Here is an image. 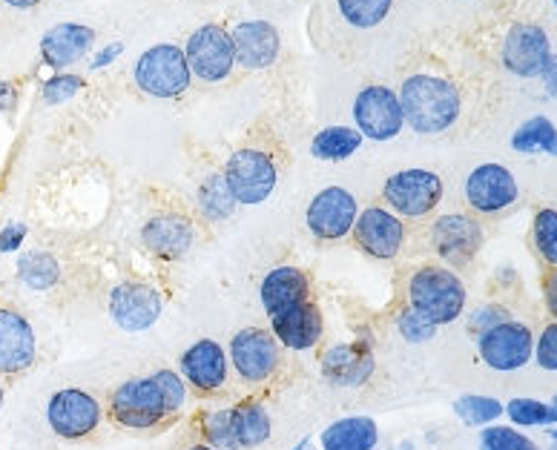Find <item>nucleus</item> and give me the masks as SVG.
Masks as SVG:
<instances>
[{"label":"nucleus","mask_w":557,"mask_h":450,"mask_svg":"<svg viewBox=\"0 0 557 450\" xmlns=\"http://www.w3.org/2000/svg\"><path fill=\"white\" fill-rule=\"evenodd\" d=\"M403 118L414 133L437 135L446 133L460 118L462 98L451 80L440 75H408L397 92Z\"/></svg>","instance_id":"nucleus-1"},{"label":"nucleus","mask_w":557,"mask_h":450,"mask_svg":"<svg viewBox=\"0 0 557 450\" xmlns=\"http://www.w3.org/2000/svg\"><path fill=\"white\" fill-rule=\"evenodd\" d=\"M408 308H414L431 324H451L466 308V285L457 273L425 264L408 278Z\"/></svg>","instance_id":"nucleus-2"},{"label":"nucleus","mask_w":557,"mask_h":450,"mask_svg":"<svg viewBox=\"0 0 557 450\" xmlns=\"http://www.w3.org/2000/svg\"><path fill=\"white\" fill-rule=\"evenodd\" d=\"M110 418L115 425L127 427V430H156L173 416H170L156 379L147 376V379L124 382V385L112 390Z\"/></svg>","instance_id":"nucleus-3"},{"label":"nucleus","mask_w":557,"mask_h":450,"mask_svg":"<svg viewBox=\"0 0 557 450\" xmlns=\"http://www.w3.org/2000/svg\"><path fill=\"white\" fill-rule=\"evenodd\" d=\"M136 84L141 92L152 98H178L190 87V66L184 58V49L173 47V43H159L150 47L136 61Z\"/></svg>","instance_id":"nucleus-4"},{"label":"nucleus","mask_w":557,"mask_h":450,"mask_svg":"<svg viewBox=\"0 0 557 450\" xmlns=\"http://www.w3.org/2000/svg\"><path fill=\"white\" fill-rule=\"evenodd\" d=\"M222 175L233 198H236V204H262L273 196L278 184L276 161L268 152L253 150V147L233 152Z\"/></svg>","instance_id":"nucleus-5"},{"label":"nucleus","mask_w":557,"mask_h":450,"mask_svg":"<svg viewBox=\"0 0 557 450\" xmlns=\"http://www.w3.org/2000/svg\"><path fill=\"white\" fill-rule=\"evenodd\" d=\"M383 198L394 215L425 218L443 201V182L431 170H403L385 182Z\"/></svg>","instance_id":"nucleus-6"},{"label":"nucleus","mask_w":557,"mask_h":450,"mask_svg":"<svg viewBox=\"0 0 557 450\" xmlns=\"http://www.w3.org/2000/svg\"><path fill=\"white\" fill-rule=\"evenodd\" d=\"M282 345L273 339V333L262 327H247L239 330L231 341V362L233 371L245 385L259 387L276 376L278 364H282Z\"/></svg>","instance_id":"nucleus-7"},{"label":"nucleus","mask_w":557,"mask_h":450,"mask_svg":"<svg viewBox=\"0 0 557 450\" xmlns=\"http://www.w3.org/2000/svg\"><path fill=\"white\" fill-rule=\"evenodd\" d=\"M184 58H187L190 75H196L205 84H219V80L231 78L233 66H236L231 33L219 24L201 26L187 40Z\"/></svg>","instance_id":"nucleus-8"},{"label":"nucleus","mask_w":557,"mask_h":450,"mask_svg":"<svg viewBox=\"0 0 557 450\" xmlns=\"http://www.w3.org/2000/svg\"><path fill=\"white\" fill-rule=\"evenodd\" d=\"M47 422L52 427V434L61 439H87L101 425V404L92 393L78 390V387H64L58 390L47 404Z\"/></svg>","instance_id":"nucleus-9"},{"label":"nucleus","mask_w":557,"mask_h":450,"mask_svg":"<svg viewBox=\"0 0 557 450\" xmlns=\"http://www.w3.org/2000/svg\"><path fill=\"white\" fill-rule=\"evenodd\" d=\"M354 121H357L359 135L371 138V141H391V138H397L399 129L406 127L397 92L380 87V84L359 92L357 101H354Z\"/></svg>","instance_id":"nucleus-10"},{"label":"nucleus","mask_w":557,"mask_h":450,"mask_svg":"<svg viewBox=\"0 0 557 450\" xmlns=\"http://www.w3.org/2000/svg\"><path fill=\"white\" fill-rule=\"evenodd\" d=\"M480 359L492 367V371L511 373L520 371L523 364L534 355V339L532 330L520 322H500L480 333L478 341Z\"/></svg>","instance_id":"nucleus-11"},{"label":"nucleus","mask_w":557,"mask_h":450,"mask_svg":"<svg viewBox=\"0 0 557 450\" xmlns=\"http://www.w3.org/2000/svg\"><path fill=\"white\" fill-rule=\"evenodd\" d=\"M350 236L366 255L376 261H394L406 245V224L388 207H368L359 210Z\"/></svg>","instance_id":"nucleus-12"},{"label":"nucleus","mask_w":557,"mask_h":450,"mask_svg":"<svg viewBox=\"0 0 557 450\" xmlns=\"http://www.w3.org/2000/svg\"><path fill=\"white\" fill-rule=\"evenodd\" d=\"M357 198L350 196L345 187H325L308 204L305 222H308V229L317 241H343L357 224Z\"/></svg>","instance_id":"nucleus-13"},{"label":"nucleus","mask_w":557,"mask_h":450,"mask_svg":"<svg viewBox=\"0 0 557 450\" xmlns=\"http://www.w3.org/2000/svg\"><path fill=\"white\" fill-rule=\"evenodd\" d=\"M552 58L549 38L541 26L518 24L511 26L503 40V66L518 78H537L543 75Z\"/></svg>","instance_id":"nucleus-14"},{"label":"nucleus","mask_w":557,"mask_h":450,"mask_svg":"<svg viewBox=\"0 0 557 450\" xmlns=\"http://www.w3.org/2000/svg\"><path fill=\"white\" fill-rule=\"evenodd\" d=\"M161 310H164L161 292L147 285H138V282H124L110 292V316L121 330H147L159 322Z\"/></svg>","instance_id":"nucleus-15"},{"label":"nucleus","mask_w":557,"mask_h":450,"mask_svg":"<svg viewBox=\"0 0 557 450\" xmlns=\"http://www.w3.org/2000/svg\"><path fill=\"white\" fill-rule=\"evenodd\" d=\"M431 247L448 264H469L483 247V229L469 215H440L431 224Z\"/></svg>","instance_id":"nucleus-16"},{"label":"nucleus","mask_w":557,"mask_h":450,"mask_svg":"<svg viewBox=\"0 0 557 450\" xmlns=\"http://www.w3.org/2000/svg\"><path fill=\"white\" fill-rule=\"evenodd\" d=\"M466 201L478 213H500L518 201V182L500 164H480L466 178Z\"/></svg>","instance_id":"nucleus-17"},{"label":"nucleus","mask_w":557,"mask_h":450,"mask_svg":"<svg viewBox=\"0 0 557 450\" xmlns=\"http://www.w3.org/2000/svg\"><path fill=\"white\" fill-rule=\"evenodd\" d=\"M271 333L282 348L311 350L322 341L325 318H322V310L311 299L299 301L294 308H287L282 313H276V316H271Z\"/></svg>","instance_id":"nucleus-18"},{"label":"nucleus","mask_w":557,"mask_h":450,"mask_svg":"<svg viewBox=\"0 0 557 450\" xmlns=\"http://www.w3.org/2000/svg\"><path fill=\"white\" fill-rule=\"evenodd\" d=\"M184 382L201 396H213L227 385V355L213 339L196 341L182 355Z\"/></svg>","instance_id":"nucleus-19"},{"label":"nucleus","mask_w":557,"mask_h":450,"mask_svg":"<svg viewBox=\"0 0 557 450\" xmlns=\"http://www.w3.org/2000/svg\"><path fill=\"white\" fill-rule=\"evenodd\" d=\"M35 330L17 310L0 304V373L15 376L33 367L35 362Z\"/></svg>","instance_id":"nucleus-20"},{"label":"nucleus","mask_w":557,"mask_h":450,"mask_svg":"<svg viewBox=\"0 0 557 450\" xmlns=\"http://www.w3.org/2000/svg\"><path fill=\"white\" fill-rule=\"evenodd\" d=\"M231 40L236 64H242L245 70H268L276 64L278 49H282L276 26L268 21H245L233 29Z\"/></svg>","instance_id":"nucleus-21"},{"label":"nucleus","mask_w":557,"mask_h":450,"mask_svg":"<svg viewBox=\"0 0 557 450\" xmlns=\"http://www.w3.org/2000/svg\"><path fill=\"white\" fill-rule=\"evenodd\" d=\"M144 247L164 261H178L193 247V224L184 215H152L141 229Z\"/></svg>","instance_id":"nucleus-22"},{"label":"nucleus","mask_w":557,"mask_h":450,"mask_svg":"<svg viewBox=\"0 0 557 450\" xmlns=\"http://www.w3.org/2000/svg\"><path fill=\"white\" fill-rule=\"evenodd\" d=\"M96 40V33L84 24H58L52 26L44 40H40V55L49 66L64 70V66L78 64L81 58L87 55L89 47Z\"/></svg>","instance_id":"nucleus-23"},{"label":"nucleus","mask_w":557,"mask_h":450,"mask_svg":"<svg viewBox=\"0 0 557 450\" xmlns=\"http://www.w3.org/2000/svg\"><path fill=\"white\" fill-rule=\"evenodd\" d=\"M259 296H262L264 313H268V316H276L282 310L311 299V282H308V273H305V270L276 267L264 276Z\"/></svg>","instance_id":"nucleus-24"},{"label":"nucleus","mask_w":557,"mask_h":450,"mask_svg":"<svg viewBox=\"0 0 557 450\" xmlns=\"http://www.w3.org/2000/svg\"><path fill=\"white\" fill-rule=\"evenodd\" d=\"M322 371L336 385L357 387L371 379L374 373V355L362 345H339V348L327 350L322 359Z\"/></svg>","instance_id":"nucleus-25"},{"label":"nucleus","mask_w":557,"mask_h":450,"mask_svg":"<svg viewBox=\"0 0 557 450\" xmlns=\"http://www.w3.org/2000/svg\"><path fill=\"white\" fill-rule=\"evenodd\" d=\"M380 430L368 416H348L322 430V450H374Z\"/></svg>","instance_id":"nucleus-26"},{"label":"nucleus","mask_w":557,"mask_h":450,"mask_svg":"<svg viewBox=\"0 0 557 450\" xmlns=\"http://www.w3.org/2000/svg\"><path fill=\"white\" fill-rule=\"evenodd\" d=\"M231 425L236 450L242 448H259L271 439V416L262 404L253 399H245L236 408H231Z\"/></svg>","instance_id":"nucleus-27"},{"label":"nucleus","mask_w":557,"mask_h":450,"mask_svg":"<svg viewBox=\"0 0 557 450\" xmlns=\"http://www.w3.org/2000/svg\"><path fill=\"white\" fill-rule=\"evenodd\" d=\"M362 147L359 129L350 127H327L311 141L313 159L319 161H345Z\"/></svg>","instance_id":"nucleus-28"},{"label":"nucleus","mask_w":557,"mask_h":450,"mask_svg":"<svg viewBox=\"0 0 557 450\" xmlns=\"http://www.w3.org/2000/svg\"><path fill=\"white\" fill-rule=\"evenodd\" d=\"M511 147L518 152H546L557 159V127L549 118H529L511 135Z\"/></svg>","instance_id":"nucleus-29"},{"label":"nucleus","mask_w":557,"mask_h":450,"mask_svg":"<svg viewBox=\"0 0 557 450\" xmlns=\"http://www.w3.org/2000/svg\"><path fill=\"white\" fill-rule=\"evenodd\" d=\"M17 278H21V285H26L29 290H52L58 285V278H61V267H58V261L52 259L49 253H24L17 259Z\"/></svg>","instance_id":"nucleus-30"},{"label":"nucleus","mask_w":557,"mask_h":450,"mask_svg":"<svg viewBox=\"0 0 557 450\" xmlns=\"http://www.w3.org/2000/svg\"><path fill=\"white\" fill-rule=\"evenodd\" d=\"M199 207L210 222H224V218H231L233 210H236V198H233L231 187L224 182V175H210L208 182L201 184Z\"/></svg>","instance_id":"nucleus-31"},{"label":"nucleus","mask_w":557,"mask_h":450,"mask_svg":"<svg viewBox=\"0 0 557 450\" xmlns=\"http://www.w3.org/2000/svg\"><path fill=\"white\" fill-rule=\"evenodd\" d=\"M336 7H339L345 24L357 26V29H374L391 15L394 0H336Z\"/></svg>","instance_id":"nucleus-32"},{"label":"nucleus","mask_w":557,"mask_h":450,"mask_svg":"<svg viewBox=\"0 0 557 450\" xmlns=\"http://www.w3.org/2000/svg\"><path fill=\"white\" fill-rule=\"evenodd\" d=\"M454 411L457 416L471 427H483L492 425L494 418L503 416V404L492 396H460L457 402H454Z\"/></svg>","instance_id":"nucleus-33"},{"label":"nucleus","mask_w":557,"mask_h":450,"mask_svg":"<svg viewBox=\"0 0 557 450\" xmlns=\"http://www.w3.org/2000/svg\"><path fill=\"white\" fill-rule=\"evenodd\" d=\"M503 411L509 413L515 425L534 427V425H557V411L552 404H543L537 399H511Z\"/></svg>","instance_id":"nucleus-34"},{"label":"nucleus","mask_w":557,"mask_h":450,"mask_svg":"<svg viewBox=\"0 0 557 450\" xmlns=\"http://www.w3.org/2000/svg\"><path fill=\"white\" fill-rule=\"evenodd\" d=\"M532 238L541 259L557 267V210H541L534 215Z\"/></svg>","instance_id":"nucleus-35"},{"label":"nucleus","mask_w":557,"mask_h":450,"mask_svg":"<svg viewBox=\"0 0 557 450\" xmlns=\"http://www.w3.org/2000/svg\"><path fill=\"white\" fill-rule=\"evenodd\" d=\"M201 436L205 445L215 450H236V439H233L231 425V408L227 411H213L208 416H201Z\"/></svg>","instance_id":"nucleus-36"},{"label":"nucleus","mask_w":557,"mask_h":450,"mask_svg":"<svg viewBox=\"0 0 557 450\" xmlns=\"http://www.w3.org/2000/svg\"><path fill=\"white\" fill-rule=\"evenodd\" d=\"M480 450H537V445L515 427H486L480 434Z\"/></svg>","instance_id":"nucleus-37"},{"label":"nucleus","mask_w":557,"mask_h":450,"mask_svg":"<svg viewBox=\"0 0 557 450\" xmlns=\"http://www.w3.org/2000/svg\"><path fill=\"white\" fill-rule=\"evenodd\" d=\"M152 379H156L161 396H164V404H168L170 416H178L184 404H187V385H184L182 376L173 371H159L152 373Z\"/></svg>","instance_id":"nucleus-38"},{"label":"nucleus","mask_w":557,"mask_h":450,"mask_svg":"<svg viewBox=\"0 0 557 450\" xmlns=\"http://www.w3.org/2000/svg\"><path fill=\"white\" fill-rule=\"evenodd\" d=\"M397 327L403 333V339L411 341V345H422V341H429L437 333V324H431L429 318L420 316L414 308H406L399 313Z\"/></svg>","instance_id":"nucleus-39"},{"label":"nucleus","mask_w":557,"mask_h":450,"mask_svg":"<svg viewBox=\"0 0 557 450\" xmlns=\"http://www.w3.org/2000/svg\"><path fill=\"white\" fill-rule=\"evenodd\" d=\"M84 89V78H78V75H55V78H49L47 84H44V89H40V98H44V103H49V107H55V103H64L70 101V98H75Z\"/></svg>","instance_id":"nucleus-40"},{"label":"nucleus","mask_w":557,"mask_h":450,"mask_svg":"<svg viewBox=\"0 0 557 450\" xmlns=\"http://www.w3.org/2000/svg\"><path fill=\"white\" fill-rule=\"evenodd\" d=\"M534 355H537V364H541L543 371H557V322L541 333Z\"/></svg>","instance_id":"nucleus-41"},{"label":"nucleus","mask_w":557,"mask_h":450,"mask_svg":"<svg viewBox=\"0 0 557 450\" xmlns=\"http://www.w3.org/2000/svg\"><path fill=\"white\" fill-rule=\"evenodd\" d=\"M26 227L24 224H9L0 229V253H17L24 247Z\"/></svg>","instance_id":"nucleus-42"},{"label":"nucleus","mask_w":557,"mask_h":450,"mask_svg":"<svg viewBox=\"0 0 557 450\" xmlns=\"http://www.w3.org/2000/svg\"><path fill=\"white\" fill-rule=\"evenodd\" d=\"M506 322V313L497 308H486V310H478L474 316H471V327L474 330H488V327H494V324Z\"/></svg>","instance_id":"nucleus-43"},{"label":"nucleus","mask_w":557,"mask_h":450,"mask_svg":"<svg viewBox=\"0 0 557 450\" xmlns=\"http://www.w3.org/2000/svg\"><path fill=\"white\" fill-rule=\"evenodd\" d=\"M17 107V89L9 80H0V115H12Z\"/></svg>","instance_id":"nucleus-44"},{"label":"nucleus","mask_w":557,"mask_h":450,"mask_svg":"<svg viewBox=\"0 0 557 450\" xmlns=\"http://www.w3.org/2000/svg\"><path fill=\"white\" fill-rule=\"evenodd\" d=\"M543 296H546V308L552 316H557V267L543 278Z\"/></svg>","instance_id":"nucleus-45"},{"label":"nucleus","mask_w":557,"mask_h":450,"mask_svg":"<svg viewBox=\"0 0 557 450\" xmlns=\"http://www.w3.org/2000/svg\"><path fill=\"white\" fill-rule=\"evenodd\" d=\"M543 80H546V92L552 98H557V55L549 58V64L543 70Z\"/></svg>","instance_id":"nucleus-46"},{"label":"nucleus","mask_w":557,"mask_h":450,"mask_svg":"<svg viewBox=\"0 0 557 450\" xmlns=\"http://www.w3.org/2000/svg\"><path fill=\"white\" fill-rule=\"evenodd\" d=\"M121 52H124V47H121V43H110V47H107L104 52H101V55H98L96 61H92V66H96V70H98V66H107V64H110V61H115V58H119Z\"/></svg>","instance_id":"nucleus-47"},{"label":"nucleus","mask_w":557,"mask_h":450,"mask_svg":"<svg viewBox=\"0 0 557 450\" xmlns=\"http://www.w3.org/2000/svg\"><path fill=\"white\" fill-rule=\"evenodd\" d=\"M7 7L12 9H35L40 3V0H3Z\"/></svg>","instance_id":"nucleus-48"},{"label":"nucleus","mask_w":557,"mask_h":450,"mask_svg":"<svg viewBox=\"0 0 557 450\" xmlns=\"http://www.w3.org/2000/svg\"><path fill=\"white\" fill-rule=\"evenodd\" d=\"M296 450H313L311 439H305V442H302V445H299V448H296Z\"/></svg>","instance_id":"nucleus-49"},{"label":"nucleus","mask_w":557,"mask_h":450,"mask_svg":"<svg viewBox=\"0 0 557 450\" xmlns=\"http://www.w3.org/2000/svg\"><path fill=\"white\" fill-rule=\"evenodd\" d=\"M190 450H215V448H210V445H205V442H201V445H193Z\"/></svg>","instance_id":"nucleus-50"},{"label":"nucleus","mask_w":557,"mask_h":450,"mask_svg":"<svg viewBox=\"0 0 557 450\" xmlns=\"http://www.w3.org/2000/svg\"><path fill=\"white\" fill-rule=\"evenodd\" d=\"M0 408H3V387H0Z\"/></svg>","instance_id":"nucleus-51"},{"label":"nucleus","mask_w":557,"mask_h":450,"mask_svg":"<svg viewBox=\"0 0 557 450\" xmlns=\"http://www.w3.org/2000/svg\"><path fill=\"white\" fill-rule=\"evenodd\" d=\"M552 439H555V442H557V430H552Z\"/></svg>","instance_id":"nucleus-52"},{"label":"nucleus","mask_w":557,"mask_h":450,"mask_svg":"<svg viewBox=\"0 0 557 450\" xmlns=\"http://www.w3.org/2000/svg\"><path fill=\"white\" fill-rule=\"evenodd\" d=\"M552 408H555V411H557V396H555V404H552Z\"/></svg>","instance_id":"nucleus-53"},{"label":"nucleus","mask_w":557,"mask_h":450,"mask_svg":"<svg viewBox=\"0 0 557 450\" xmlns=\"http://www.w3.org/2000/svg\"><path fill=\"white\" fill-rule=\"evenodd\" d=\"M555 7H557V0H555Z\"/></svg>","instance_id":"nucleus-54"}]
</instances>
